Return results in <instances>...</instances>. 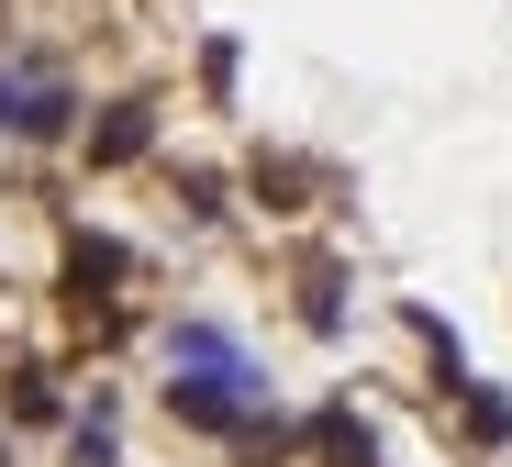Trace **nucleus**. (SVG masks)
I'll use <instances>...</instances> for the list:
<instances>
[{"label":"nucleus","mask_w":512,"mask_h":467,"mask_svg":"<svg viewBox=\"0 0 512 467\" xmlns=\"http://www.w3.org/2000/svg\"><path fill=\"white\" fill-rule=\"evenodd\" d=\"M67 123H78V89H67L56 45H12L0 56V134L12 145H56Z\"/></svg>","instance_id":"nucleus-1"},{"label":"nucleus","mask_w":512,"mask_h":467,"mask_svg":"<svg viewBox=\"0 0 512 467\" xmlns=\"http://www.w3.org/2000/svg\"><path fill=\"white\" fill-rule=\"evenodd\" d=\"M167 367H179V379H223V390H245V401H268L256 356H245L223 323H179V334H167Z\"/></svg>","instance_id":"nucleus-2"},{"label":"nucleus","mask_w":512,"mask_h":467,"mask_svg":"<svg viewBox=\"0 0 512 467\" xmlns=\"http://www.w3.org/2000/svg\"><path fill=\"white\" fill-rule=\"evenodd\" d=\"M167 412H179L190 434H245V412H268V401H245V390H223V379H167Z\"/></svg>","instance_id":"nucleus-3"},{"label":"nucleus","mask_w":512,"mask_h":467,"mask_svg":"<svg viewBox=\"0 0 512 467\" xmlns=\"http://www.w3.org/2000/svg\"><path fill=\"white\" fill-rule=\"evenodd\" d=\"M67 467H123V401L90 390V412L67 423Z\"/></svg>","instance_id":"nucleus-4"},{"label":"nucleus","mask_w":512,"mask_h":467,"mask_svg":"<svg viewBox=\"0 0 512 467\" xmlns=\"http://www.w3.org/2000/svg\"><path fill=\"white\" fill-rule=\"evenodd\" d=\"M145 145H156V112H145V101H112V112L90 123V167H134Z\"/></svg>","instance_id":"nucleus-5"},{"label":"nucleus","mask_w":512,"mask_h":467,"mask_svg":"<svg viewBox=\"0 0 512 467\" xmlns=\"http://www.w3.org/2000/svg\"><path fill=\"white\" fill-rule=\"evenodd\" d=\"M312 456H323V467H379V434L334 401V412H312Z\"/></svg>","instance_id":"nucleus-6"},{"label":"nucleus","mask_w":512,"mask_h":467,"mask_svg":"<svg viewBox=\"0 0 512 467\" xmlns=\"http://www.w3.org/2000/svg\"><path fill=\"white\" fill-rule=\"evenodd\" d=\"M301 323H312V334H346V278H334V256L301 267Z\"/></svg>","instance_id":"nucleus-7"},{"label":"nucleus","mask_w":512,"mask_h":467,"mask_svg":"<svg viewBox=\"0 0 512 467\" xmlns=\"http://www.w3.org/2000/svg\"><path fill=\"white\" fill-rule=\"evenodd\" d=\"M123 267H134V256H123L112 234H78V245H67V290H112Z\"/></svg>","instance_id":"nucleus-8"},{"label":"nucleus","mask_w":512,"mask_h":467,"mask_svg":"<svg viewBox=\"0 0 512 467\" xmlns=\"http://www.w3.org/2000/svg\"><path fill=\"white\" fill-rule=\"evenodd\" d=\"M457 412H468V434H479V445H512V401H501L490 379H457Z\"/></svg>","instance_id":"nucleus-9"},{"label":"nucleus","mask_w":512,"mask_h":467,"mask_svg":"<svg viewBox=\"0 0 512 467\" xmlns=\"http://www.w3.org/2000/svg\"><path fill=\"white\" fill-rule=\"evenodd\" d=\"M12 412H23V423H56V379H34V367H23V379H12Z\"/></svg>","instance_id":"nucleus-10"},{"label":"nucleus","mask_w":512,"mask_h":467,"mask_svg":"<svg viewBox=\"0 0 512 467\" xmlns=\"http://www.w3.org/2000/svg\"><path fill=\"white\" fill-rule=\"evenodd\" d=\"M179 201H190L201 223H223V178H212V167H190V178H179Z\"/></svg>","instance_id":"nucleus-11"},{"label":"nucleus","mask_w":512,"mask_h":467,"mask_svg":"<svg viewBox=\"0 0 512 467\" xmlns=\"http://www.w3.org/2000/svg\"><path fill=\"white\" fill-rule=\"evenodd\" d=\"M0 467H12V456H0Z\"/></svg>","instance_id":"nucleus-12"}]
</instances>
